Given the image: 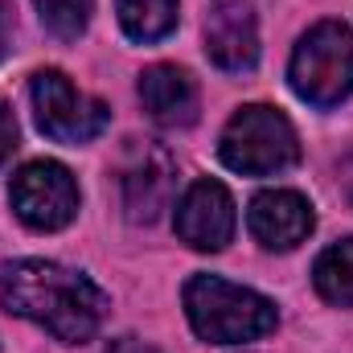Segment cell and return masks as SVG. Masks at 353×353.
<instances>
[{
  "mask_svg": "<svg viewBox=\"0 0 353 353\" xmlns=\"http://www.w3.org/2000/svg\"><path fill=\"white\" fill-rule=\"evenodd\" d=\"M0 304L66 345L90 341L107 316V296L87 275L50 259H17L0 267Z\"/></svg>",
  "mask_w": 353,
  "mask_h": 353,
  "instance_id": "1",
  "label": "cell"
},
{
  "mask_svg": "<svg viewBox=\"0 0 353 353\" xmlns=\"http://www.w3.org/2000/svg\"><path fill=\"white\" fill-rule=\"evenodd\" d=\"M185 312L193 333L214 345L255 341L275 329V304L222 275H193L185 283Z\"/></svg>",
  "mask_w": 353,
  "mask_h": 353,
  "instance_id": "2",
  "label": "cell"
},
{
  "mask_svg": "<svg viewBox=\"0 0 353 353\" xmlns=\"http://www.w3.org/2000/svg\"><path fill=\"white\" fill-rule=\"evenodd\" d=\"M218 157L226 169L243 176H267L283 173L300 161V140H296V128L288 123V115H279L275 107H263V103H251L230 115Z\"/></svg>",
  "mask_w": 353,
  "mask_h": 353,
  "instance_id": "3",
  "label": "cell"
},
{
  "mask_svg": "<svg viewBox=\"0 0 353 353\" xmlns=\"http://www.w3.org/2000/svg\"><path fill=\"white\" fill-rule=\"evenodd\" d=\"M292 90L312 107H337L353 90V33L341 21L312 25L292 50Z\"/></svg>",
  "mask_w": 353,
  "mask_h": 353,
  "instance_id": "4",
  "label": "cell"
},
{
  "mask_svg": "<svg viewBox=\"0 0 353 353\" xmlns=\"http://www.w3.org/2000/svg\"><path fill=\"white\" fill-rule=\"evenodd\" d=\"M29 90H33L37 128L58 144H87L107 128V107L83 94L62 70H37Z\"/></svg>",
  "mask_w": 353,
  "mask_h": 353,
  "instance_id": "5",
  "label": "cell"
},
{
  "mask_svg": "<svg viewBox=\"0 0 353 353\" xmlns=\"http://www.w3.org/2000/svg\"><path fill=\"white\" fill-rule=\"evenodd\" d=\"M12 210L29 230H62L79 214V185L66 165L58 161H33L8 185Z\"/></svg>",
  "mask_w": 353,
  "mask_h": 353,
  "instance_id": "6",
  "label": "cell"
},
{
  "mask_svg": "<svg viewBox=\"0 0 353 353\" xmlns=\"http://www.w3.org/2000/svg\"><path fill=\"white\" fill-rule=\"evenodd\" d=\"M176 234L193 251H222L234 239V201L218 181H193L176 205Z\"/></svg>",
  "mask_w": 353,
  "mask_h": 353,
  "instance_id": "7",
  "label": "cell"
},
{
  "mask_svg": "<svg viewBox=\"0 0 353 353\" xmlns=\"http://www.w3.org/2000/svg\"><path fill=\"white\" fill-rule=\"evenodd\" d=\"M205 54L226 74H247L259 62V29L247 0H214L205 12Z\"/></svg>",
  "mask_w": 353,
  "mask_h": 353,
  "instance_id": "8",
  "label": "cell"
},
{
  "mask_svg": "<svg viewBox=\"0 0 353 353\" xmlns=\"http://www.w3.org/2000/svg\"><path fill=\"white\" fill-rule=\"evenodd\" d=\"M176 189L173 157L157 144H140L132 161L123 165V210L132 222H157Z\"/></svg>",
  "mask_w": 353,
  "mask_h": 353,
  "instance_id": "9",
  "label": "cell"
},
{
  "mask_svg": "<svg viewBox=\"0 0 353 353\" xmlns=\"http://www.w3.org/2000/svg\"><path fill=\"white\" fill-rule=\"evenodd\" d=\"M247 226H251L255 243H263L267 251H292V247H300L312 234L316 214H312V205L300 193H292V189H267V193H259L251 201Z\"/></svg>",
  "mask_w": 353,
  "mask_h": 353,
  "instance_id": "10",
  "label": "cell"
},
{
  "mask_svg": "<svg viewBox=\"0 0 353 353\" xmlns=\"http://www.w3.org/2000/svg\"><path fill=\"white\" fill-rule=\"evenodd\" d=\"M140 103L165 128H189L197 119V83L181 66H148L140 74Z\"/></svg>",
  "mask_w": 353,
  "mask_h": 353,
  "instance_id": "11",
  "label": "cell"
},
{
  "mask_svg": "<svg viewBox=\"0 0 353 353\" xmlns=\"http://www.w3.org/2000/svg\"><path fill=\"white\" fill-rule=\"evenodd\" d=\"M119 25L132 41H161L176 29V0H115Z\"/></svg>",
  "mask_w": 353,
  "mask_h": 353,
  "instance_id": "12",
  "label": "cell"
},
{
  "mask_svg": "<svg viewBox=\"0 0 353 353\" xmlns=\"http://www.w3.org/2000/svg\"><path fill=\"white\" fill-rule=\"evenodd\" d=\"M312 283L329 304L353 308V239L333 243L329 251H321V259L312 267Z\"/></svg>",
  "mask_w": 353,
  "mask_h": 353,
  "instance_id": "13",
  "label": "cell"
},
{
  "mask_svg": "<svg viewBox=\"0 0 353 353\" xmlns=\"http://www.w3.org/2000/svg\"><path fill=\"white\" fill-rule=\"evenodd\" d=\"M33 4L41 12V25L62 41H74L90 21V0H33Z\"/></svg>",
  "mask_w": 353,
  "mask_h": 353,
  "instance_id": "14",
  "label": "cell"
},
{
  "mask_svg": "<svg viewBox=\"0 0 353 353\" xmlns=\"http://www.w3.org/2000/svg\"><path fill=\"white\" fill-rule=\"evenodd\" d=\"M12 152H17V115H12V107L0 99V165H4Z\"/></svg>",
  "mask_w": 353,
  "mask_h": 353,
  "instance_id": "15",
  "label": "cell"
},
{
  "mask_svg": "<svg viewBox=\"0 0 353 353\" xmlns=\"http://www.w3.org/2000/svg\"><path fill=\"white\" fill-rule=\"evenodd\" d=\"M103 353H157V350H152V345H144V341H136V337H115Z\"/></svg>",
  "mask_w": 353,
  "mask_h": 353,
  "instance_id": "16",
  "label": "cell"
},
{
  "mask_svg": "<svg viewBox=\"0 0 353 353\" xmlns=\"http://www.w3.org/2000/svg\"><path fill=\"white\" fill-rule=\"evenodd\" d=\"M350 197H353V185H350Z\"/></svg>",
  "mask_w": 353,
  "mask_h": 353,
  "instance_id": "17",
  "label": "cell"
}]
</instances>
